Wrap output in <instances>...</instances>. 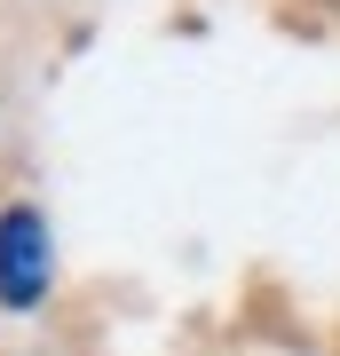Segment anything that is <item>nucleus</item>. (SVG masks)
<instances>
[{
  "label": "nucleus",
  "instance_id": "1",
  "mask_svg": "<svg viewBox=\"0 0 340 356\" xmlns=\"http://www.w3.org/2000/svg\"><path fill=\"white\" fill-rule=\"evenodd\" d=\"M40 293H48V229L32 206H8L0 214V301L32 309Z\"/></svg>",
  "mask_w": 340,
  "mask_h": 356
}]
</instances>
